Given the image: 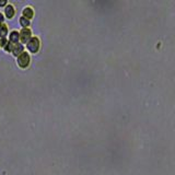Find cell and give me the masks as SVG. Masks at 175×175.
Listing matches in <instances>:
<instances>
[{
  "label": "cell",
  "mask_w": 175,
  "mask_h": 175,
  "mask_svg": "<svg viewBox=\"0 0 175 175\" xmlns=\"http://www.w3.org/2000/svg\"><path fill=\"white\" fill-rule=\"evenodd\" d=\"M30 61H31L30 55H28L26 52H23L22 54H20L17 58L18 65H19L21 68H26L28 65H30Z\"/></svg>",
  "instance_id": "7a4b0ae2"
},
{
  "label": "cell",
  "mask_w": 175,
  "mask_h": 175,
  "mask_svg": "<svg viewBox=\"0 0 175 175\" xmlns=\"http://www.w3.org/2000/svg\"><path fill=\"white\" fill-rule=\"evenodd\" d=\"M23 49H24V46L22 45V44H20V43L14 44V45H13V48H12V54L18 57L20 54L23 52Z\"/></svg>",
  "instance_id": "5b68a950"
},
{
  "label": "cell",
  "mask_w": 175,
  "mask_h": 175,
  "mask_svg": "<svg viewBox=\"0 0 175 175\" xmlns=\"http://www.w3.org/2000/svg\"><path fill=\"white\" fill-rule=\"evenodd\" d=\"M4 21V18H3V14H2L1 12H0V24H2Z\"/></svg>",
  "instance_id": "7c38bea8"
},
{
  "label": "cell",
  "mask_w": 175,
  "mask_h": 175,
  "mask_svg": "<svg viewBox=\"0 0 175 175\" xmlns=\"http://www.w3.org/2000/svg\"><path fill=\"white\" fill-rule=\"evenodd\" d=\"M9 39H10V43L12 44H18L20 41V35H19V32L15 30L11 31L10 34H9Z\"/></svg>",
  "instance_id": "277c9868"
},
{
  "label": "cell",
  "mask_w": 175,
  "mask_h": 175,
  "mask_svg": "<svg viewBox=\"0 0 175 175\" xmlns=\"http://www.w3.org/2000/svg\"><path fill=\"white\" fill-rule=\"evenodd\" d=\"M7 43H8V39H7L6 37H4V38H0V46H1V47H4Z\"/></svg>",
  "instance_id": "8fae6325"
},
{
  "label": "cell",
  "mask_w": 175,
  "mask_h": 175,
  "mask_svg": "<svg viewBox=\"0 0 175 175\" xmlns=\"http://www.w3.org/2000/svg\"><path fill=\"white\" fill-rule=\"evenodd\" d=\"M20 24L23 26V28H25L26 26L30 25V20L26 19V18H24V17H21L20 18Z\"/></svg>",
  "instance_id": "9c48e42d"
},
{
  "label": "cell",
  "mask_w": 175,
  "mask_h": 175,
  "mask_svg": "<svg viewBox=\"0 0 175 175\" xmlns=\"http://www.w3.org/2000/svg\"><path fill=\"white\" fill-rule=\"evenodd\" d=\"M19 35H20V41L22 42V44H26L28 39L32 37V32H31L30 28H22L21 32H19Z\"/></svg>",
  "instance_id": "3957f363"
},
{
  "label": "cell",
  "mask_w": 175,
  "mask_h": 175,
  "mask_svg": "<svg viewBox=\"0 0 175 175\" xmlns=\"http://www.w3.org/2000/svg\"><path fill=\"white\" fill-rule=\"evenodd\" d=\"M13 45L14 44H12V43H10V42H8V43L6 44V46H4V50H6L7 52H12V48H13Z\"/></svg>",
  "instance_id": "30bf717a"
},
{
  "label": "cell",
  "mask_w": 175,
  "mask_h": 175,
  "mask_svg": "<svg viewBox=\"0 0 175 175\" xmlns=\"http://www.w3.org/2000/svg\"><path fill=\"white\" fill-rule=\"evenodd\" d=\"M39 39L36 36H32L26 43V48L30 52H36L39 49Z\"/></svg>",
  "instance_id": "6da1fadb"
},
{
  "label": "cell",
  "mask_w": 175,
  "mask_h": 175,
  "mask_svg": "<svg viewBox=\"0 0 175 175\" xmlns=\"http://www.w3.org/2000/svg\"><path fill=\"white\" fill-rule=\"evenodd\" d=\"M1 6H7L6 0H2V1H0V7H1Z\"/></svg>",
  "instance_id": "4fadbf2b"
},
{
  "label": "cell",
  "mask_w": 175,
  "mask_h": 175,
  "mask_svg": "<svg viewBox=\"0 0 175 175\" xmlns=\"http://www.w3.org/2000/svg\"><path fill=\"white\" fill-rule=\"evenodd\" d=\"M22 17L26 18V19H32L33 18V14H34V11H33V9L31 8V7H25V8L23 9V11H22Z\"/></svg>",
  "instance_id": "52a82bcc"
},
{
  "label": "cell",
  "mask_w": 175,
  "mask_h": 175,
  "mask_svg": "<svg viewBox=\"0 0 175 175\" xmlns=\"http://www.w3.org/2000/svg\"><path fill=\"white\" fill-rule=\"evenodd\" d=\"M14 12H15V10L12 4H7L6 8H4V14H6V17L11 19V18L14 15Z\"/></svg>",
  "instance_id": "8992f818"
},
{
  "label": "cell",
  "mask_w": 175,
  "mask_h": 175,
  "mask_svg": "<svg viewBox=\"0 0 175 175\" xmlns=\"http://www.w3.org/2000/svg\"><path fill=\"white\" fill-rule=\"evenodd\" d=\"M8 34V26L4 23L0 24V38H4Z\"/></svg>",
  "instance_id": "ba28073f"
}]
</instances>
